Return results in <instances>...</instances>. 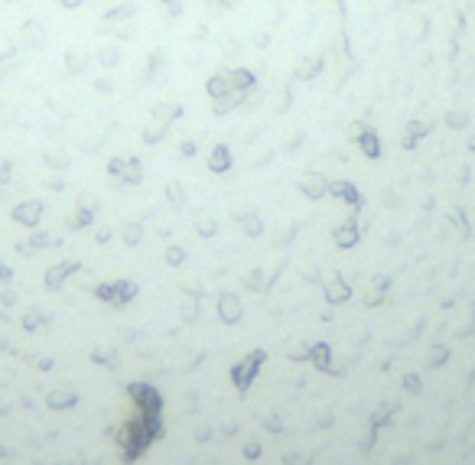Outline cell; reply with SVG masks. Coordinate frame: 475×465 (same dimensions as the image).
<instances>
[{
  "label": "cell",
  "instance_id": "6da1fadb",
  "mask_svg": "<svg viewBox=\"0 0 475 465\" xmlns=\"http://www.w3.org/2000/svg\"><path fill=\"white\" fill-rule=\"evenodd\" d=\"M208 95H215V98H225L228 91H234V85H231V75H215V78H208Z\"/></svg>",
  "mask_w": 475,
  "mask_h": 465
},
{
  "label": "cell",
  "instance_id": "7a4b0ae2",
  "mask_svg": "<svg viewBox=\"0 0 475 465\" xmlns=\"http://www.w3.org/2000/svg\"><path fill=\"white\" fill-rule=\"evenodd\" d=\"M231 85H234V91H251V88H254V75L248 68H238V72H231Z\"/></svg>",
  "mask_w": 475,
  "mask_h": 465
},
{
  "label": "cell",
  "instance_id": "3957f363",
  "mask_svg": "<svg viewBox=\"0 0 475 465\" xmlns=\"http://www.w3.org/2000/svg\"><path fill=\"white\" fill-rule=\"evenodd\" d=\"M101 62H104V65H114V62H117V56H114V49H104V52H101Z\"/></svg>",
  "mask_w": 475,
  "mask_h": 465
},
{
  "label": "cell",
  "instance_id": "277c9868",
  "mask_svg": "<svg viewBox=\"0 0 475 465\" xmlns=\"http://www.w3.org/2000/svg\"><path fill=\"white\" fill-rule=\"evenodd\" d=\"M163 4H166V10H170L173 16H176V13L182 10V4H179V0H163Z\"/></svg>",
  "mask_w": 475,
  "mask_h": 465
},
{
  "label": "cell",
  "instance_id": "5b68a950",
  "mask_svg": "<svg viewBox=\"0 0 475 465\" xmlns=\"http://www.w3.org/2000/svg\"><path fill=\"white\" fill-rule=\"evenodd\" d=\"M59 4H62V7H68V10H72V7H78V4H82V0H59Z\"/></svg>",
  "mask_w": 475,
  "mask_h": 465
},
{
  "label": "cell",
  "instance_id": "8992f818",
  "mask_svg": "<svg viewBox=\"0 0 475 465\" xmlns=\"http://www.w3.org/2000/svg\"><path fill=\"white\" fill-rule=\"evenodd\" d=\"M218 4H222V7H231V4H234V0H218Z\"/></svg>",
  "mask_w": 475,
  "mask_h": 465
}]
</instances>
